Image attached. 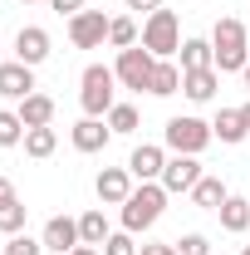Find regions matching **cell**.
<instances>
[{
	"label": "cell",
	"instance_id": "cell-23",
	"mask_svg": "<svg viewBox=\"0 0 250 255\" xmlns=\"http://www.w3.org/2000/svg\"><path fill=\"white\" fill-rule=\"evenodd\" d=\"M79 236H84V246H103V241L113 236V226H108L103 211H84V216H79Z\"/></svg>",
	"mask_w": 250,
	"mask_h": 255
},
{
	"label": "cell",
	"instance_id": "cell-3",
	"mask_svg": "<svg viewBox=\"0 0 250 255\" xmlns=\"http://www.w3.org/2000/svg\"><path fill=\"white\" fill-rule=\"evenodd\" d=\"M118 74L108 64H89L84 79H79V103H84V118H108V108L118 103Z\"/></svg>",
	"mask_w": 250,
	"mask_h": 255
},
{
	"label": "cell",
	"instance_id": "cell-27",
	"mask_svg": "<svg viewBox=\"0 0 250 255\" xmlns=\"http://www.w3.org/2000/svg\"><path fill=\"white\" fill-rule=\"evenodd\" d=\"M108 128H113V132H137V108H132V103H113V108H108Z\"/></svg>",
	"mask_w": 250,
	"mask_h": 255
},
{
	"label": "cell",
	"instance_id": "cell-29",
	"mask_svg": "<svg viewBox=\"0 0 250 255\" xmlns=\"http://www.w3.org/2000/svg\"><path fill=\"white\" fill-rule=\"evenodd\" d=\"M5 255H44V241H34V236L20 231V236H10V241H5Z\"/></svg>",
	"mask_w": 250,
	"mask_h": 255
},
{
	"label": "cell",
	"instance_id": "cell-8",
	"mask_svg": "<svg viewBox=\"0 0 250 255\" xmlns=\"http://www.w3.org/2000/svg\"><path fill=\"white\" fill-rule=\"evenodd\" d=\"M201 177H206V172H201V157H187V152H172V157H167V167H162V187L172 191V196L191 191Z\"/></svg>",
	"mask_w": 250,
	"mask_h": 255
},
{
	"label": "cell",
	"instance_id": "cell-4",
	"mask_svg": "<svg viewBox=\"0 0 250 255\" xmlns=\"http://www.w3.org/2000/svg\"><path fill=\"white\" fill-rule=\"evenodd\" d=\"M137 44H142L152 59H172V54L182 49V20H177V10H152Z\"/></svg>",
	"mask_w": 250,
	"mask_h": 255
},
{
	"label": "cell",
	"instance_id": "cell-33",
	"mask_svg": "<svg viewBox=\"0 0 250 255\" xmlns=\"http://www.w3.org/2000/svg\"><path fill=\"white\" fill-rule=\"evenodd\" d=\"M127 10H147L152 15V10H162V0H127Z\"/></svg>",
	"mask_w": 250,
	"mask_h": 255
},
{
	"label": "cell",
	"instance_id": "cell-18",
	"mask_svg": "<svg viewBox=\"0 0 250 255\" xmlns=\"http://www.w3.org/2000/svg\"><path fill=\"white\" fill-rule=\"evenodd\" d=\"M177 64H182V74H187V69H216V49H211V39H182Z\"/></svg>",
	"mask_w": 250,
	"mask_h": 255
},
{
	"label": "cell",
	"instance_id": "cell-26",
	"mask_svg": "<svg viewBox=\"0 0 250 255\" xmlns=\"http://www.w3.org/2000/svg\"><path fill=\"white\" fill-rule=\"evenodd\" d=\"M137 39H142V34H137V25H132L127 15H118V20L108 25V44H113V49H132Z\"/></svg>",
	"mask_w": 250,
	"mask_h": 255
},
{
	"label": "cell",
	"instance_id": "cell-13",
	"mask_svg": "<svg viewBox=\"0 0 250 255\" xmlns=\"http://www.w3.org/2000/svg\"><path fill=\"white\" fill-rule=\"evenodd\" d=\"M15 59L39 69V64L49 59V30H39V25H25V30L15 34Z\"/></svg>",
	"mask_w": 250,
	"mask_h": 255
},
{
	"label": "cell",
	"instance_id": "cell-30",
	"mask_svg": "<svg viewBox=\"0 0 250 255\" xmlns=\"http://www.w3.org/2000/svg\"><path fill=\"white\" fill-rule=\"evenodd\" d=\"M177 255H211V241H206L201 231H187V236L177 241Z\"/></svg>",
	"mask_w": 250,
	"mask_h": 255
},
{
	"label": "cell",
	"instance_id": "cell-22",
	"mask_svg": "<svg viewBox=\"0 0 250 255\" xmlns=\"http://www.w3.org/2000/svg\"><path fill=\"white\" fill-rule=\"evenodd\" d=\"M54 147H59V132H54V128H30V132H25V152H30L34 162L54 157Z\"/></svg>",
	"mask_w": 250,
	"mask_h": 255
},
{
	"label": "cell",
	"instance_id": "cell-12",
	"mask_svg": "<svg viewBox=\"0 0 250 255\" xmlns=\"http://www.w3.org/2000/svg\"><path fill=\"white\" fill-rule=\"evenodd\" d=\"M39 241H44V251H59V255H69L74 246H84V236H79V221H74V216H49Z\"/></svg>",
	"mask_w": 250,
	"mask_h": 255
},
{
	"label": "cell",
	"instance_id": "cell-10",
	"mask_svg": "<svg viewBox=\"0 0 250 255\" xmlns=\"http://www.w3.org/2000/svg\"><path fill=\"white\" fill-rule=\"evenodd\" d=\"M94 191H98L103 206H123L127 196H132V172H127V167H103L98 182H94Z\"/></svg>",
	"mask_w": 250,
	"mask_h": 255
},
{
	"label": "cell",
	"instance_id": "cell-34",
	"mask_svg": "<svg viewBox=\"0 0 250 255\" xmlns=\"http://www.w3.org/2000/svg\"><path fill=\"white\" fill-rule=\"evenodd\" d=\"M5 201H15V182H10V177H0V206H5Z\"/></svg>",
	"mask_w": 250,
	"mask_h": 255
},
{
	"label": "cell",
	"instance_id": "cell-28",
	"mask_svg": "<svg viewBox=\"0 0 250 255\" xmlns=\"http://www.w3.org/2000/svg\"><path fill=\"white\" fill-rule=\"evenodd\" d=\"M98 251H103V255H137L142 246L132 241V231H113V236H108V241H103Z\"/></svg>",
	"mask_w": 250,
	"mask_h": 255
},
{
	"label": "cell",
	"instance_id": "cell-21",
	"mask_svg": "<svg viewBox=\"0 0 250 255\" xmlns=\"http://www.w3.org/2000/svg\"><path fill=\"white\" fill-rule=\"evenodd\" d=\"M187 196L196 201V206H201V211H216V206L226 201V196H231V191H226V182H221V177H201V182H196Z\"/></svg>",
	"mask_w": 250,
	"mask_h": 255
},
{
	"label": "cell",
	"instance_id": "cell-2",
	"mask_svg": "<svg viewBox=\"0 0 250 255\" xmlns=\"http://www.w3.org/2000/svg\"><path fill=\"white\" fill-rule=\"evenodd\" d=\"M211 49H216V74H246L250 49H246V25L236 15H221L211 30Z\"/></svg>",
	"mask_w": 250,
	"mask_h": 255
},
{
	"label": "cell",
	"instance_id": "cell-16",
	"mask_svg": "<svg viewBox=\"0 0 250 255\" xmlns=\"http://www.w3.org/2000/svg\"><path fill=\"white\" fill-rule=\"evenodd\" d=\"M216 216H221V231L241 236V231L250 226V196H236V191H231V196L216 206Z\"/></svg>",
	"mask_w": 250,
	"mask_h": 255
},
{
	"label": "cell",
	"instance_id": "cell-35",
	"mask_svg": "<svg viewBox=\"0 0 250 255\" xmlns=\"http://www.w3.org/2000/svg\"><path fill=\"white\" fill-rule=\"evenodd\" d=\"M69 255H103V251H98V246H74Z\"/></svg>",
	"mask_w": 250,
	"mask_h": 255
},
{
	"label": "cell",
	"instance_id": "cell-19",
	"mask_svg": "<svg viewBox=\"0 0 250 255\" xmlns=\"http://www.w3.org/2000/svg\"><path fill=\"white\" fill-rule=\"evenodd\" d=\"M15 113H20L25 128H49V123H54V98H49V94H30Z\"/></svg>",
	"mask_w": 250,
	"mask_h": 255
},
{
	"label": "cell",
	"instance_id": "cell-32",
	"mask_svg": "<svg viewBox=\"0 0 250 255\" xmlns=\"http://www.w3.org/2000/svg\"><path fill=\"white\" fill-rule=\"evenodd\" d=\"M137 255H177V241H152V246H142Z\"/></svg>",
	"mask_w": 250,
	"mask_h": 255
},
{
	"label": "cell",
	"instance_id": "cell-31",
	"mask_svg": "<svg viewBox=\"0 0 250 255\" xmlns=\"http://www.w3.org/2000/svg\"><path fill=\"white\" fill-rule=\"evenodd\" d=\"M49 10L64 15V20H74V15H79V10H89V5H84V0H49Z\"/></svg>",
	"mask_w": 250,
	"mask_h": 255
},
{
	"label": "cell",
	"instance_id": "cell-37",
	"mask_svg": "<svg viewBox=\"0 0 250 255\" xmlns=\"http://www.w3.org/2000/svg\"><path fill=\"white\" fill-rule=\"evenodd\" d=\"M246 89H250V64H246Z\"/></svg>",
	"mask_w": 250,
	"mask_h": 255
},
{
	"label": "cell",
	"instance_id": "cell-5",
	"mask_svg": "<svg viewBox=\"0 0 250 255\" xmlns=\"http://www.w3.org/2000/svg\"><path fill=\"white\" fill-rule=\"evenodd\" d=\"M162 137H167V147H172V152L201 157V152L211 147V123H201V118H191V113H177V118H167Z\"/></svg>",
	"mask_w": 250,
	"mask_h": 255
},
{
	"label": "cell",
	"instance_id": "cell-6",
	"mask_svg": "<svg viewBox=\"0 0 250 255\" xmlns=\"http://www.w3.org/2000/svg\"><path fill=\"white\" fill-rule=\"evenodd\" d=\"M152 69H157V59L142 49V44H132V49H118V64H113L118 84H123V89H137V94L152 84Z\"/></svg>",
	"mask_w": 250,
	"mask_h": 255
},
{
	"label": "cell",
	"instance_id": "cell-24",
	"mask_svg": "<svg viewBox=\"0 0 250 255\" xmlns=\"http://www.w3.org/2000/svg\"><path fill=\"white\" fill-rule=\"evenodd\" d=\"M25 216H30V206L15 196V201H5L0 206V236H20L25 231Z\"/></svg>",
	"mask_w": 250,
	"mask_h": 255
},
{
	"label": "cell",
	"instance_id": "cell-9",
	"mask_svg": "<svg viewBox=\"0 0 250 255\" xmlns=\"http://www.w3.org/2000/svg\"><path fill=\"white\" fill-rule=\"evenodd\" d=\"M30 94H39V89H34V69H30V64H20V59L0 64V98L25 103Z\"/></svg>",
	"mask_w": 250,
	"mask_h": 255
},
{
	"label": "cell",
	"instance_id": "cell-14",
	"mask_svg": "<svg viewBox=\"0 0 250 255\" xmlns=\"http://www.w3.org/2000/svg\"><path fill=\"white\" fill-rule=\"evenodd\" d=\"M162 167H167V152H162V147H152V142L132 147V157H127L132 182H162Z\"/></svg>",
	"mask_w": 250,
	"mask_h": 255
},
{
	"label": "cell",
	"instance_id": "cell-1",
	"mask_svg": "<svg viewBox=\"0 0 250 255\" xmlns=\"http://www.w3.org/2000/svg\"><path fill=\"white\" fill-rule=\"evenodd\" d=\"M167 196L172 191L162 187V182H137L132 187V196H127L123 206H118V216H123V231H147V226H157V216L167 211Z\"/></svg>",
	"mask_w": 250,
	"mask_h": 255
},
{
	"label": "cell",
	"instance_id": "cell-17",
	"mask_svg": "<svg viewBox=\"0 0 250 255\" xmlns=\"http://www.w3.org/2000/svg\"><path fill=\"white\" fill-rule=\"evenodd\" d=\"M211 137H221L226 147H236V142H246V118H241V108H221L216 123H211Z\"/></svg>",
	"mask_w": 250,
	"mask_h": 255
},
{
	"label": "cell",
	"instance_id": "cell-15",
	"mask_svg": "<svg viewBox=\"0 0 250 255\" xmlns=\"http://www.w3.org/2000/svg\"><path fill=\"white\" fill-rule=\"evenodd\" d=\"M216 89H221V74H216V69H187V74H182V94H187L191 103H211Z\"/></svg>",
	"mask_w": 250,
	"mask_h": 255
},
{
	"label": "cell",
	"instance_id": "cell-25",
	"mask_svg": "<svg viewBox=\"0 0 250 255\" xmlns=\"http://www.w3.org/2000/svg\"><path fill=\"white\" fill-rule=\"evenodd\" d=\"M25 132H30V128L20 123V113L0 108V147H20V142H25Z\"/></svg>",
	"mask_w": 250,
	"mask_h": 255
},
{
	"label": "cell",
	"instance_id": "cell-39",
	"mask_svg": "<svg viewBox=\"0 0 250 255\" xmlns=\"http://www.w3.org/2000/svg\"><path fill=\"white\" fill-rule=\"evenodd\" d=\"M241 255H250V246H241Z\"/></svg>",
	"mask_w": 250,
	"mask_h": 255
},
{
	"label": "cell",
	"instance_id": "cell-11",
	"mask_svg": "<svg viewBox=\"0 0 250 255\" xmlns=\"http://www.w3.org/2000/svg\"><path fill=\"white\" fill-rule=\"evenodd\" d=\"M108 137H113L108 118H79V123H74V132H69L74 152H103V147H108Z\"/></svg>",
	"mask_w": 250,
	"mask_h": 255
},
{
	"label": "cell",
	"instance_id": "cell-7",
	"mask_svg": "<svg viewBox=\"0 0 250 255\" xmlns=\"http://www.w3.org/2000/svg\"><path fill=\"white\" fill-rule=\"evenodd\" d=\"M108 25H113V20H108L103 10H79V15L69 20V44H74V49H98V44L108 39Z\"/></svg>",
	"mask_w": 250,
	"mask_h": 255
},
{
	"label": "cell",
	"instance_id": "cell-38",
	"mask_svg": "<svg viewBox=\"0 0 250 255\" xmlns=\"http://www.w3.org/2000/svg\"><path fill=\"white\" fill-rule=\"evenodd\" d=\"M20 5H39V0H20Z\"/></svg>",
	"mask_w": 250,
	"mask_h": 255
},
{
	"label": "cell",
	"instance_id": "cell-36",
	"mask_svg": "<svg viewBox=\"0 0 250 255\" xmlns=\"http://www.w3.org/2000/svg\"><path fill=\"white\" fill-rule=\"evenodd\" d=\"M241 118H246V132H250V98L241 103Z\"/></svg>",
	"mask_w": 250,
	"mask_h": 255
},
{
	"label": "cell",
	"instance_id": "cell-20",
	"mask_svg": "<svg viewBox=\"0 0 250 255\" xmlns=\"http://www.w3.org/2000/svg\"><path fill=\"white\" fill-rule=\"evenodd\" d=\"M182 89V64H172V59H157V69H152V84H147V94L152 98H172Z\"/></svg>",
	"mask_w": 250,
	"mask_h": 255
}]
</instances>
